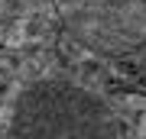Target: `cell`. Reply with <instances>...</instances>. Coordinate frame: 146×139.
I'll use <instances>...</instances> for the list:
<instances>
[{
  "label": "cell",
  "mask_w": 146,
  "mask_h": 139,
  "mask_svg": "<svg viewBox=\"0 0 146 139\" xmlns=\"http://www.w3.org/2000/svg\"><path fill=\"white\" fill-rule=\"evenodd\" d=\"M114 129V110L104 100L65 81L33 84L10 117L16 136H107Z\"/></svg>",
  "instance_id": "6da1fadb"
},
{
  "label": "cell",
  "mask_w": 146,
  "mask_h": 139,
  "mask_svg": "<svg viewBox=\"0 0 146 139\" xmlns=\"http://www.w3.org/2000/svg\"><path fill=\"white\" fill-rule=\"evenodd\" d=\"M68 36L98 55L123 58L146 45V0H49Z\"/></svg>",
  "instance_id": "7a4b0ae2"
}]
</instances>
